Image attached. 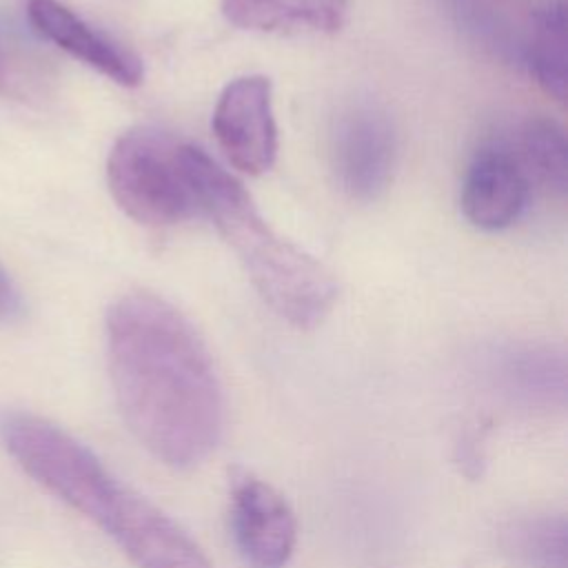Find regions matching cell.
Masks as SVG:
<instances>
[{
    "mask_svg": "<svg viewBox=\"0 0 568 568\" xmlns=\"http://www.w3.org/2000/svg\"><path fill=\"white\" fill-rule=\"evenodd\" d=\"M211 129L231 166L253 178L266 173L277 155L271 80L260 73L233 78L217 95Z\"/></svg>",
    "mask_w": 568,
    "mask_h": 568,
    "instance_id": "6",
    "label": "cell"
},
{
    "mask_svg": "<svg viewBox=\"0 0 568 568\" xmlns=\"http://www.w3.org/2000/svg\"><path fill=\"white\" fill-rule=\"evenodd\" d=\"M524 164L552 193L568 191V140L559 122L546 115L526 120L519 138Z\"/></svg>",
    "mask_w": 568,
    "mask_h": 568,
    "instance_id": "14",
    "label": "cell"
},
{
    "mask_svg": "<svg viewBox=\"0 0 568 568\" xmlns=\"http://www.w3.org/2000/svg\"><path fill=\"white\" fill-rule=\"evenodd\" d=\"M0 91H11V71L2 51H0Z\"/></svg>",
    "mask_w": 568,
    "mask_h": 568,
    "instance_id": "16",
    "label": "cell"
},
{
    "mask_svg": "<svg viewBox=\"0 0 568 568\" xmlns=\"http://www.w3.org/2000/svg\"><path fill=\"white\" fill-rule=\"evenodd\" d=\"M528 200V178L521 164L504 149H481L470 160L462 182V213L481 231H501L515 224Z\"/></svg>",
    "mask_w": 568,
    "mask_h": 568,
    "instance_id": "9",
    "label": "cell"
},
{
    "mask_svg": "<svg viewBox=\"0 0 568 568\" xmlns=\"http://www.w3.org/2000/svg\"><path fill=\"white\" fill-rule=\"evenodd\" d=\"M231 535L246 568H286L297 544L291 504L268 481L235 473L231 479Z\"/></svg>",
    "mask_w": 568,
    "mask_h": 568,
    "instance_id": "7",
    "label": "cell"
},
{
    "mask_svg": "<svg viewBox=\"0 0 568 568\" xmlns=\"http://www.w3.org/2000/svg\"><path fill=\"white\" fill-rule=\"evenodd\" d=\"M22 313V297L9 273L0 266V320H13Z\"/></svg>",
    "mask_w": 568,
    "mask_h": 568,
    "instance_id": "15",
    "label": "cell"
},
{
    "mask_svg": "<svg viewBox=\"0 0 568 568\" xmlns=\"http://www.w3.org/2000/svg\"><path fill=\"white\" fill-rule=\"evenodd\" d=\"M186 144L149 124L126 129L106 158V184L115 204L138 224L162 229L197 209L186 171Z\"/></svg>",
    "mask_w": 568,
    "mask_h": 568,
    "instance_id": "4",
    "label": "cell"
},
{
    "mask_svg": "<svg viewBox=\"0 0 568 568\" xmlns=\"http://www.w3.org/2000/svg\"><path fill=\"white\" fill-rule=\"evenodd\" d=\"M0 442L33 481L109 535L135 568H213L173 517L115 477L62 426L33 413L2 410Z\"/></svg>",
    "mask_w": 568,
    "mask_h": 568,
    "instance_id": "2",
    "label": "cell"
},
{
    "mask_svg": "<svg viewBox=\"0 0 568 568\" xmlns=\"http://www.w3.org/2000/svg\"><path fill=\"white\" fill-rule=\"evenodd\" d=\"M528 69L539 89L564 102L568 95V11L564 0H550L532 16Z\"/></svg>",
    "mask_w": 568,
    "mask_h": 568,
    "instance_id": "12",
    "label": "cell"
},
{
    "mask_svg": "<svg viewBox=\"0 0 568 568\" xmlns=\"http://www.w3.org/2000/svg\"><path fill=\"white\" fill-rule=\"evenodd\" d=\"M499 548L515 568H568V524L561 513H535L510 519Z\"/></svg>",
    "mask_w": 568,
    "mask_h": 568,
    "instance_id": "11",
    "label": "cell"
},
{
    "mask_svg": "<svg viewBox=\"0 0 568 568\" xmlns=\"http://www.w3.org/2000/svg\"><path fill=\"white\" fill-rule=\"evenodd\" d=\"M27 16L42 38L115 84L138 87L144 80L142 60L133 51L91 27L60 0H27Z\"/></svg>",
    "mask_w": 568,
    "mask_h": 568,
    "instance_id": "8",
    "label": "cell"
},
{
    "mask_svg": "<svg viewBox=\"0 0 568 568\" xmlns=\"http://www.w3.org/2000/svg\"><path fill=\"white\" fill-rule=\"evenodd\" d=\"M106 362L120 415L140 446L173 470L200 466L224 430V388L189 317L151 291L106 313Z\"/></svg>",
    "mask_w": 568,
    "mask_h": 568,
    "instance_id": "1",
    "label": "cell"
},
{
    "mask_svg": "<svg viewBox=\"0 0 568 568\" xmlns=\"http://www.w3.org/2000/svg\"><path fill=\"white\" fill-rule=\"evenodd\" d=\"M397 140L386 111L371 102L346 106L331 129V166L339 189L357 200H377L395 169Z\"/></svg>",
    "mask_w": 568,
    "mask_h": 568,
    "instance_id": "5",
    "label": "cell"
},
{
    "mask_svg": "<svg viewBox=\"0 0 568 568\" xmlns=\"http://www.w3.org/2000/svg\"><path fill=\"white\" fill-rule=\"evenodd\" d=\"M506 388L528 404H564L566 364L564 355L546 346L515 348L504 359Z\"/></svg>",
    "mask_w": 568,
    "mask_h": 568,
    "instance_id": "13",
    "label": "cell"
},
{
    "mask_svg": "<svg viewBox=\"0 0 568 568\" xmlns=\"http://www.w3.org/2000/svg\"><path fill=\"white\" fill-rule=\"evenodd\" d=\"M220 7L233 27L273 36H331L348 16L346 0H222Z\"/></svg>",
    "mask_w": 568,
    "mask_h": 568,
    "instance_id": "10",
    "label": "cell"
},
{
    "mask_svg": "<svg viewBox=\"0 0 568 568\" xmlns=\"http://www.w3.org/2000/svg\"><path fill=\"white\" fill-rule=\"evenodd\" d=\"M184 158L197 209L237 255L264 304L295 328L322 324L339 293L333 273L282 237L260 215L246 189L211 155L186 144Z\"/></svg>",
    "mask_w": 568,
    "mask_h": 568,
    "instance_id": "3",
    "label": "cell"
}]
</instances>
